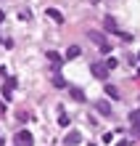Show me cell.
Segmentation results:
<instances>
[{"label":"cell","mask_w":140,"mask_h":146,"mask_svg":"<svg viewBox=\"0 0 140 146\" xmlns=\"http://www.w3.org/2000/svg\"><path fill=\"white\" fill-rule=\"evenodd\" d=\"M69 96H72L74 101H80V104H85V98H87V96H85V90H82V88H77V85H69Z\"/></svg>","instance_id":"52a82bcc"},{"label":"cell","mask_w":140,"mask_h":146,"mask_svg":"<svg viewBox=\"0 0 140 146\" xmlns=\"http://www.w3.org/2000/svg\"><path fill=\"white\" fill-rule=\"evenodd\" d=\"M45 16H48V19H53L56 24H64V13H61L58 8H45Z\"/></svg>","instance_id":"ba28073f"},{"label":"cell","mask_w":140,"mask_h":146,"mask_svg":"<svg viewBox=\"0 0 140 146\" xmlns=\"http://www.w3.org/2000/svg\"><path fill=\"white\" fill-rule=\"evenodd\" d=\"M103 29L111 32V35H122V29H119V24H116L114 16H106V19H103Z\"/></svg>","instance_id":"277c9868"},{"label":"cell","mask_w":140,"mask_h":146,"mask_svg":"<svg viewBox=\"0 0 140 146\" xmlns=\"http://www.w3.org/2000/svg\"><path fill=\"white\" fill-rule=\"evenodd\" d=\"M13 88H16V77H5V80H3V85H0V90H3V98H5V101H11Z\"/></svg>","instance_id":"7a4b0ae2"},{"label":"cell","mask_w":140,"mask_h":146,"mask_svg":"<svg viewBox=\"0 0 140 146\" xmlns=\"http://www.w3.org/2000/svg\"><path fill=\"white\" fill-rule=\"evenodd\" d=\"M111 69L106 66V61H101V64H90V74L93 77H98V80H106V74H108Z\"/></svg>","instance_id":"3957f363"},{"label":"cell","mask_w":140,"mask_h":146,"mask_svg":"<svg viewBox=\"0 0 140 146\" xmlns=\"http://www.w3.org/2000/svg\"><path fill=\"white\" fill-rule=\"evenodd\" d=\"M58 122H61V125H64V127L69 125V114H66V111H64V109H58Z\"/></svg>","instance_id":"4fadbf2b"},{"label":"cell","mask_w":140,"mask_h":146,"mask_svg":"<svg viewBox=\"0 0 140 146\" xmlns=\"http://www.w3.org/2000/svg\"><path fill=\"white\" fill-rule=\"evenodd\" d=\"M106 93H108V96H111V98H119V90H116V88H114V85H106Z\"/></svg>","instance_id":"9a60e30c"},{"label":"cell","mask_w":140,"mask_h":146,"mask_svg":"<svg viewBox=\"0 0 140 146\" xmlns=\"http://www.w3.org/2000/svg\"><path fill=\"white\" fill-rule=\"evenodd\" d=\"M129 125H132V133L140 138V109H135L132 114H129Z\"/></svg>","instance_id":"8992f818"},{"label":"cell","mask_w":140,"mask_h":146,"mask_svg":"<svg viewBox=\"0 0 140 146\" xmlns=\"http://www.w3.org/2000/svg\"><path fill=\"white\" fill-rule=\"evenodd\" d=\"M116 64H119V61H116V58H114V56H111V58H106V66H108V69H114V66H116Z\"/></svg>","instance_id":"2e32d148"},{"label":"cell","mask_w":140,"mask_h":146,"mask_svg":"<svg viewBox=\"0 0 140 146\" xmlns=\"http://www.w3.org/2000/svg\"><path fill=\"white\" fill-rule=\"evenodd\" d=\"M0 146H3V135H0Z\"/></svg>","instance_id":"d6986e66"},{"label":"cell","mask_w":140,"mask_h":146,"mask_svg":"<svg viewBox=\"0 0 140 146\" xmlns=\"http://www.w3.org/2000/svg\"><path fill=\"white\" fill-rule=\"evenodd\" d=\"M87 37H90L93 42H98V48L103 45V42H106V37H103V35H101V32H95V29H90V32H87Z\"/></svg>","instance_id":"8fae6325"},{"label":"cell","mask_w":140,"mask_h":146,"mask_svg":"<svg viewBox=\"0 0 140 146\" xmlns=\"http://www.w3.org/2000/svg\"><path fill=\"white\" fill-rule=\"evenodd\" d=\"M48 61H50V64H53L56 69H58V66L64 64V56H61L58 50H48Z\"/></svg>","instance_id":"9c48e42d"},{"label":"cell","mask_w":140,"mask_h":146,"mask_svg":"<svg viewBox=\"0 0 140 146\" xmlns=\"http://www.w3.org/2000/svg\"><path fill=\"white\" fill-rule=\"evenodd\" d=\"M53 88H58V90H64V88H69V82H66V80H64V77H61L58 72L53 74Z\"/></svg>","instance_id":"7c38bea8"},{"label":"cell","mask_w":140,"mask_h":146,"mask_svg":"<svg viewBox=\"0 0 140 146\" xmlns=\"http://www.w3.org/2000/svg\"><path fill=\"white\" fill-rule=\"evenodd\" d=\"M64 143H66V146H80V143H82V133H80V130H69L66 138H64Z\"/></svg>","instance_id":"5b68a950"},{"label":"cell","mask_w":140,"mask_h":146,"mask_svg":"<svg viewBox=\"0 0 140 146\" xmlns=\"http://www.w3.org/2000/svg\"><path fill=\"white\" fill-rule=\"evenodd\" d=\"M13 143L16 146H34V135L29 130H19V133H16V138H13Z\"/></svg>","instance_id":"6da1fadb"},{"label":"cell","mask_w":140,"mask_h":146,"mask_svg":"<svg viewBox=\"0 0 140 146\" xmlns=\"http://www.w3.org/2000/svg\"><path fill=\"white\" fill-rule=\"evenodd\" d=\"M77 56H80V48H77V45H72L66 50V58H77Z\"/></svg>","instance_id":"5bb4252c"},{"label":"cell","mask_w":140,"mask_h":146,"mask_svg":"<svg viewBox=\"0 0 140 146\" xmlns=\"http://www.w3.org/2000/svg\"><path fill=\"white\" fill-rule=\"evenodd\" d=\"M137 58H140V53H137Z\"/></svg>","instance_id":"ffe728a7"},{"label":"cell","mask_w":140,"mask_h":146,"mask_svg":"<svg viewBox=\"0 0 140 146\" xmlns=\"http://www.w3.org/2000/svg\"><path fill=\"white\" fill-rule=\"evenodd\" d=\"M0 111H5V106H3V104H0Z\"/></svg>","instance_id":"ac0fdd59"},{"label":"cell","mask_w":140,"mask_h":146,"mask_svg":"<svg viewBox=\"0 0 140 146\" xmlns=\"http://www.w3.org/2000/svg\"><path fill=\"white\" fill-rule=\"evenodd\" d=\"M95 109H98V114H103V117H111V106L106 104V101H98V104H95Z\"/></svg>","instance_id":"30bf717a"},{"label":"cell","mask_w":140,"mask_h":146,"mask_svg":"<svg viewBox=\"0 0 140 146\" xmlns=\"http://www.w3.org/2000/svg\"><path fill=\"white\" fill-rule=\"evenodd\" d=\"M0 77H5V69H3V66H0Z\"/></svg>","instance_id":"e0dca14e"}]
</instances>
